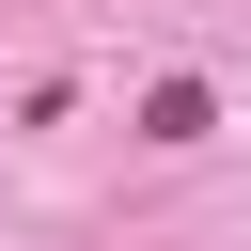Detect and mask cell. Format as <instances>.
Segmentation results:
<instances>
[{"label":"cell","instance_id":"cell-1","mask_svg":"<svg viewBox=\"0 0 251 251\" xmlns=\"http://www.w3.org/2000/svg\"><path fill=\"white\" fill-rule=\"evenodd\" d=\"M204 126H220L204 78H157V94H141V141H204Z\"/></svg>","mask_w":251,"mask_h":251}]
</instances>
